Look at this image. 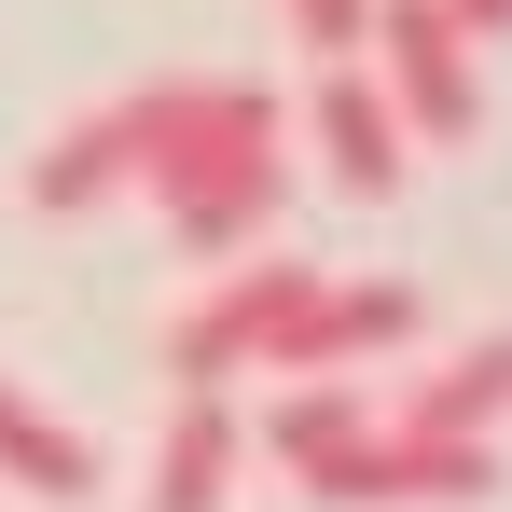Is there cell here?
Wrapping results in <instances>:
<instances>
[{
	"label": "cell",
	"mask_w": 512,
	"mask_h": 512,
	"mask_svg": "<svg viewBox=\"0 0 512 512\" xmlns=\"http://www.w3.org/2000/svg\"><path fill=\"white\" fill-rule=\"evenodd\" d=\"M125 180L167 208L180 263H236L291 208V153H277V97L236 70H194V84H139V153Z\"/></svg>",
	"instance_id": "cell-1"
},
{
	"label": "cell",
	"mask_w": 512,
	"mask_h": 512,
	"mask_svg": "<svg viewBox=\"0 0 512 512\" xmlns=\"http://www.w3.org/2000/svg\"><path fill=\"white\" fill-rule=\"evenodd\" d=\"M374 84H388V111H402V139L416 153H457L471 125H485V84H471V28L443 14V0H374Z\"/></svg>",
	"instance_id": "cell-2"
},
{
	"label": "cell",
	"mask_w": 512,
	"mask_h": 512,
	"mask_svg": "<svg viewBox=\"0 0 512 512\" xmlns=\"http://www.w3.org/2000/svg\"><path fill=\"white\" fill-rule=\"evenodd\" d=\"M485 485H499L485 443H443V429H402V416H374L346 457L305 471V499H333V512H457V499H485Z\"/></svg>",
	"instance_id": "cell-3"
},
{
	"label": "cell",
	"mask_w": 512,
	"mask_h": 512,
	"mask_svg": "<svg viewBox=\"0 0 512 512\" xmlns=\"http://www.w3.org/2000/svg\"><path fill=\"white\" fill-rule=\"evenodd\" d=\"M319 291V263H236L194 319L167 333V374L180 388H222V374H263V346H277V319Z\"/></svg>",
	"instance_id": "cell-4"
},
{
	"label": "cell",
	"mask_w": 512,
	"mask_h": 512,
	"mask_svg": "<svg viewBox=\"0 0 512 512\" xmlns=\"http://www.w3.org/2000/svg\"><path fill=\"white\" fill-rule=\"evenodd\" d=\"M305 125H319V167L346 180V194H402V167H416V139H402V111H388V84H374V70H319V111H305Z\"/></svg>",
	"instance_id": "cell-5"
},
{
	"label": "cell",
	"mask_w": 512,
	"mask_h": 512,
	"mask_svg": "<svg viewBox=\"0 0 512 512\" xmlns=\"http://www.w3.org/2000/svg\"><path fill=\"white\" fill-rule=\"evenodd\" d=\"M222 499H236V402H222V388H180L139 512H222Z\"/></svg>",
	"instance_id": "cell-6"
},
{
	"label": "cell",
	"mask_w": 512,
	"mask_h": 512,
	"mask_svg": "<svg viewBox=\"0 0 512 512\" xmlns=\"http://www.w3.org/2000/svg\"><path fill=\"white\" fill-rule=\"evenodd\" d=\"M374 416H388L374 388H346V374H305V388H277V416H263V457L305 485V471H319V457H346Z\"/></svg>",
	"instance_id": "cell-7"
},
{
	"label": "cell",
	"mask_w": 512,
	"mask_h": 512,
	"mask_svg": "<svg viewBox=\"0 0 512 512\" xmlns=\"http://www.w3.org/2000/svg\"><path fill=\"white\" fill-rule=\"evenodd\" d=\"M0 485H28V499H97V443L56 429L14 374H0Z\"/></svg>",
	"instance_id": "cell-8"
},
{
	"label": "cell",
	"mask_w": 512,
	"mask_h": 512,
	"mask_svg": "<svg viewBox=\"0 0 512 512\" xmlns=\"http://www.w3.org/2000/svg\"><path fill=\"white\" fill-rule=\"evenodd\" d=\"M125 153H139V97H111L84 111L42 167H28V208H97V194H125Z\"/></svg>",
	"instance_id": "cell-9"
},
{
	"label": "cell",
	"mask_w": 512,
	"mask_h": 512,
	"mask_svg": "<svg viewBox=\"0 0 512 512\" xmlns=\"http://www.w3.org/2000/svg\"><path fill=\"white\" fill-rule=\"evenodd\" d=\"M512 416V333L499 346H457L429 388H402V429H443V443H485Z\"/></svg>",
	"instance_id": "cell-10"
},
{
	"label": "cell",
	"mask_w": 512,
	"mask_h": 512,
	"mask_svg": "<svg viewBox=\"0 0 512 512\" xmlns=\"http://www.w3.org/2000/svg\"><path fill=\"white\" fill-rule=\"evenodd\" d=\"M360 28H374V0H291V42L305 56H360Z\"/></svg>",
	"instance_id": "cell-11"
},
{
	"label": "cell",
	"mask_w": 512,
	"mask_h": 512,
	"mask_svg": "<svg viewBox=\"0 0 512 512\" xmlns=\"http://www.w3.org/2000/svg\"><path fill=\"white\" fill-rule=\"evenodd\" d=\"M443 14H457L471 42H512V0H443Z\"/></svg>",
	"instance_id": "cell-12"
}]
</instances>
